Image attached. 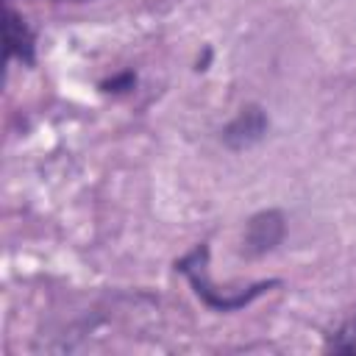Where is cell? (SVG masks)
Listing matches in <instances>:
<instances>
[{
  "mask_svg": "<svg viewBox=\"0 0 356 356\" xmlns=\"http://www.w3.org/2000/svg\"><path fill=\"white\" fill-rule=\"evenodd\" d=\"M175 270L192 284L195 295L214 312H239V309L250 306L256 298H261L264 292H270L273 286H281L278 278H270V281H256L250 286H236V289L222 286L220 289L209 275V245L206 242L195 245L189 253L175 259Z\"/></svg>",
  "mask_w": 356,
  "mask_h": 356,
  "instance_id": "6da1fadb",
  "label": "cell"
},
{
  "mask_svg": "<svg viewBox=\"0 0 356 356\" xmlns=\"http://www.w3.org/2000/svg\"><path fill=\"white\" fill-rule=\"evenodd\" d=\"M286 234V217L278 209L259 211L248 220L245 234H242V253L250 259H259L270 250H275L284 242Z\"/></svg>",
  "mask_w": 356,
  "mask_h": 356,
  "instance_id": "7a4b0ae2",
  "label": "cell"
},
{
  "mask_svg": "<svg viewBox=\"0 0 356 356\" xmlns=\"http://www.w3.org/2000/svg\"><path fill=\"white\" fill-rule=\"evenodd\" d=\"M267 128H270L267 111L261 106L250 103V106L239 108V114L220 131V139L228 150H248L267 136Z\"/></svg>",
  "mask_w": 356,
  "mask_h": 356,
  "instance_id": "3957f363",
  "label": "cell"
},
{
  "mask_svg": "<svg viewBox=\"0 0 356 356\" xmlns=\"http://www.w3.org/2000/svg\"><path fill=\"white\" fill-rule=\"evenodd\" d=\"M3 44H6V61L17 58L25 67L36 64V33L25 22L22 14H17L11 6H6V19H3Z\"/></svg>",
  "mask_w": 356,
  "mask_h": 356,
  "instance_id": "277c9868",
  "label": "cell"
},
{
  "mask_svg": "<svg viewBox=\"0 0 356 356\" xmlns=\"http://www.w3.org/2000/svg\"><path fill=\"white\" fill-rule=\"evenodd\" d=\"M134 83H136V78H134V72H122L120 78H114V81H108V83H103L106 86V92L114 86V92H125V89H134Z\"/></svg>",
  "mask_w": 356,
  "mask_h": 356,
  "instance_id": "5b68a950",
  "label": "cell"
},
{
  "mask_svg": "<svg viewBox=\"0 0 356 356\" xmlns=\"http://www.w3.org/2000/svg\"><path fill=\"white\" fill-rule=\"evenodd\" d=\"M6 3H11V0H6ZM53 3H89V0H53Z\"/></svg>",
  "mask_w": 356,
  "mask_h": 356,
  "instance_id": "8992f818",
  "label": "cell"
}]
</instances>
